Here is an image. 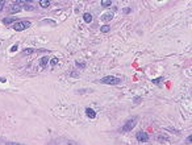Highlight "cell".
Returning <instances> with one entry per match:
<instances>
[{"label": "cell", "mask_w": 192, "mask_h": 145, "mask_svg": "<svg viewBox=\"0 0 192 145\" xmlns=\"http://www.w3.org/2000/svg\"><path fill=\"white\" fill-rule=\"evenodd\" d=\"M101 6H103V7H111L112 1H111V0H103V1H101Z\"/></svg>", "instance_id": "obj_12"}, {"label": "cell", "mask_w": 192, "mask_h": 145, "mask_svg": "<svg viewBox=\"0 0 192 145\" xmlns=\"http://www.w3.org/2000/svg\"><path fill=\"white\" fill-rule=\"evenodd\" d=\"M47 62H49V58H47V57H42V58H41V62H40L41 67H45Z\"/></svg>", "instance_id": "obj_9"}, {"label": "cell", "mask_w": 192, "mask_h": 145, "mask_svg": "<svg viewBox=\"0 0 192 145\" xmlns=\"http://www.w3.org/2000/svg\"><path fill=\"white\" fill-rule=\"evenodd\" d=\"M109 29H111V26H109V25H103V26H101V32H103V33L109 32Z\"/></svg>", "instance_id": "obj_15"}, {"label": "cell", "mask_w": 192, "mask_h": 145, "mask_svg": "<svg viewBox=\"0 0 192 145\" xmlns=\"http://www.w3.org/2000/svg\"><path fill=\"white\" fill-rule=\"evenodd\" d=\"M83 20L86 21V23H91V21H92V15L88 13V12H87V13H84L83 15Z\"/></svg>", "instance_id": "obj_8"}, {"label": "cell", "mask_w": 192, "mask_h": 145, "mask_svg": "<svg viewBox=\"0 0 192 145\" xmlns=\"http://www.w3.org/2000/svg\"><path fill=\"white\" fill-rule=\"evenodd\" d=\"M86 115L88 117H91V119H94V117L96 116V112H95L92 108H86Z\"/></svg>", "instance_id": "obj_6"}, {"label": "cell", "mask_w": 192, "mask_h": 145, "mask_svg": "<svg viewBox=\"0 0 192 145\" xmlns=\"http://www.w3.org/2000/svg\"><path fill=\"white\" fill-rule=\"evenodd\" d=\"M75 65H76L79 69H84V67H86V66H87L84 62H79V61H76V62H75Z\"/></svg>", "instance_id": "obj_14"}, {"label": "cell", "mask_w": 192, "mask_h": 145, "mask_svg": "<svg viewBox=\"0 0 192 145\" xmlns=\"http://www.w3.org/2000/svg\"><path fill=\"white\" fill-rule=\"evenodd\" d=\"M32 23L30 21H17V23L13 24V29L17 32H21V31H25V29L30 28Z\"/></svg>", "instance_id": "obj_3"}, {"label": "cell", "mask_w": 192, "mask_h": 145, "mask_svg": "<svg viewBox=\"0 0 192 145\" xmlns=\"http://www.w3.org/2000/svg\"><path fill=\"white\" fill-rule=\"evenodd\" d=\"M70 75H71V77H74V78H78V77H79V74H78L76 71H72V73H71Z\"/></svg>", "instance_id": "obj_17"}, {"label": "cell", "mask_w": 192, "mask_h": 145, "mask_svg": "<svg viewBox=\"0 0 192 145\" xmlns=\"http://www.w3.org/2000/svg\"><path fill=\"white\" fill-rule=\"evenodd\" d=\"M34 49H32V48H28V49H26V50H24L23 51V54H24V56H26V54H32V53H34Z\"/></svg>", "instance_id": "obj_13"}, {"label": "cell", "mask_w": 192, "mask_h": 145, "mask_svg": "<svg viewBox=\"0 0 192 145\" xmlns=\"http://www.w3.org/2000/svg\"><path fill=\"white\" fill-rule=\"evenodd\" d=\"M25 9H28V11H32V9H33V6H29V4H26V6H25Z\"/></svg>", "instance_id": "obj_19"}, {"label": "cell", "mask_w": 192, "mask_h": 145, "mask_svg": "<svg viewBox=\"0 0 192 145\" xmlns=\"http://www.w3.org/2000/svg\"><path fill=\"white\" fill-rule=\"evenodd\" d=\"M101 83H104V85H111V86H115V85H118V83H121V79L117 77H112V75H107V77L101 78L100 79Z\"/></svg>", "instance_id": "obj_2"}, {"label": "cell", "mask_w": 192, "mask_h": 145, "mask_svg": "<svg viewBox=\"0 0 192 145\" xmlns=\"http://www.w3.org/2000/svg\"><path fill=\"white\" fill-rule=\"evenodd\" d=\"M52 60H53V61H50L52 63H57V58H52Z\"/></svg>", "instance_id": "obj_22"}, {"label": "cell", "mask_w": 192, "mask_h": 145, "mask_svg": "<svg viewBox=\"0 0 192 145\" xmlns=\"http://www.w3.org/2000/svg\"><path fill=\"white\" fill-rule=\"evenodd\" d=\"M21 4H23V1H14V3L9 7V13H17V12H20L21 9H23Z\"/></svg>", "instance_id": "obj_4"}, {"label": "cell", "mask_w": 192, "mask_h": 145, "mask_svg": "<svg viewBox=\"0 0 192 145\" xmlns=\"http://www.w3.org/2000/svg\"><path fill=\"white\" fill-rule=\"evenodd\" d=\"M130 12V9L129 8H126V9H124V13H129Z\"/></svg>", "instance_id": "obj_21"}, {"label": "cell", "mask_w": 192, "mask_h": 145, "mask_svg": "<svg viewBox=\"0 0 192 145\" xmlns=\"http://www.w3.org/2000/svg\"><path fill=\"white\" fill-rule=\"evenodd\" d=\"M137 121H138L137 117H130V119L126 120V123L122 125V128L120 129V132H121V133H126V132H130V131H132V129L136 127Z\"/></svg>", "instance_id": "obj_1"}, {"label": "cell", "mask_w": 192, "mask_h": 145, "mask_svg": "<svg viewBox=\"0 0 192 145\" xmlns=\"http://www.w3.org/2000/svg\"><path fill=\"white\" fill-rule=\"evenodd\" d=\"M4 4H6V1H3V0H1V1H0V12L3 11V7H4Z\"/></svg>", "instance_id": "obj_18"}, {"label": "cell", "mask_w": 192, "mask_h": 145, "mask_svg": "<svg viewBox=\"0 0 192 145\" xmlns=\"http://www.w3.org/2000/svg\"><path fill=\"white\" fill-rule=\"evenodd\" d=\"M40 6L42 7V8H47V7L50 6V1H47V0H41V1H40Z\"/></svg>", "instance_id": "obj_10"}, {"label": "cell", "mask_w": 192, "mask_h": 145, "mask_svg": "<svg viewBox=\"0 0 192 145\" xmlns=\"http://www.w3.org/2000/svg\"><path fill=\"white\" fill-rule=\"evenodd\" d=\"M13 20H14L13 17H6V19H4V20H3V23L6 24V25H8V24L13 23Z\"/></svg>", "instance_id": "obj_11"}, {"label": "cell", "mask_w": 192, "mask_h": 145, "mask_svg": "<svg viewBox=\"0 0 192 145\" xmlns=\"http://www.w3.org/2000/svg\"><path fill=\"white\" fill-rule=\"evenodd\" d=\"M136 137H137V140L140 142H146L147 140H149V135L145 133V132H138Z\"/></svg>", "instance_id": "obj_5"}, {"label": "cell", "mask_w": 192, "mask_h": 145, "mask_svg": "<svg viewBox=\"0 0 192 145\" xmlns=\"http://www.w3.org/2000/svg\"><path fill=\"white\" fill-rule=\"evenodd\" d=\"M112 17H113V15H112V13H104L103 16H101V20H103V21H111Z\"/></svg>", "instance_id": "obj_7"}, {"label": "cell", "mask_w": 192, "mask_h": 145, "mask_svg": "<svg viewBox=\"0 0 192 145\" xmlns=\"http://www.w3.org/2000/svg\"><path fill=\"white\" fill-rule=\"evenodd\" d=\"M6 145H25V144H20V142H13V141H8Z\"/></svg>", "instance_id": "obj_16"}, {"label": "cell", "mask_w": 192, "mask_h": 145, "mask_svg": "<svg viewBox=\"0 0 192 145\" xmlns=\"http://www.w3.org/2000/svg\"><path fill=\"white\" fill-rule=\"evenodd\" d=\"M16 50H17V45H13L11 48V51H16Z\"/></svg>", "instance_id": "obj_20"}]
</instances>
